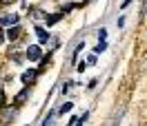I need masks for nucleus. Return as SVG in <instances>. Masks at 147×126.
I'll return each mask as SVG.
<instances>
[{
    "label": "nucleus",
    "instance_id": "obj_5",
    "mask_svg": "<svg viewBox=\"0 0 147 126\" xmlns=\"http://www.w3.org/2000/svg\"><path fill=\"white\" fill-rule=\"evenodd\" d=\"M36 75H38L36 71H27L25 75H22V82H25V84H29V82H34V80H36Z\"/></svg>",
    "mask_w": 147,
    "mask_h": 126
},
{
    "label": "nucleus",
    "instance_id": "obj_4",
    "mask_svg": "<svg viewBox=\"0 0 147 126\" xmlns=\"http://www.w3.org/2000/svg\"><path fill=\"white\" fill-rule=\"evenodd\" d=\"M18 36H20V29H18V25L9 27V31H7V38H9V40H16Z\"/></svg>",
    "mask_w": 147,
    "mask_h": 126
},
{
    "label": "nucleus",
    "instance_id": "obj_8",
    "mask_svg": "<svg viewBox=\"0 0 147 126\" xmlns=\"http://www.w3.org/2000/svg\"><path fill=\"white\" fill-rule=\"evenodd\" d=\"M71 106H74V104H71V102H65V104H63V106H60V108H58V113H67V111H71Z\"/></svg>",
    "mask_w": 147,
    "mask_h": 126
},
{
    "label": "nucleus",
    "instance_id": "obj_6",
    "mask_svg": "<svg viewBox=\"0 0 147 126\" xmlns=\"http://www.w3.org/2000/svg\"><path fill=\"white\" fill-rule=\"evenodd\" d=\"M58 20H60V16H58V13H51V16H47V18H45V22H47V27H51V25H56Z\"/></svg>",
    "mask_w": 147,
    "mask_h": 126
},
{
    "label": "nucleus",
    "instance_id": "obj_1",
    "mask_svg": "<svg viewBox=\"0 0 147 126\" xmlns=\"http://www.w3.org/2000/svg\"><path fill=\"white\" fill-rule=\"evenodd\" d=\"M31 60V62H36V60H40L42 58V51H40V46L38 44H29V49H27V53H25Z\"/></svg>",
    "mask_w": 147,
    "mask_h": 126
},
{
    "label": "nucleus",
    "instance_id": "obj_9",
    "mask_svg": "<svg viewBox=\"0 0 147 126\" xmlns=\"http://www.w3.org/2000/svg\"><path fill=\"white\" fill-rule=\"evenodd\" d=\"M105 49H107V44H105V42H98V44H96V49H94V53H102Z\"/></svg>",
    "mask_w": 147,
    "mask_h": 126
},
{
    "label": "nucleus",
    "instance_id": "obj_11",
    "mask_svg": "<svg viewBox=\"0 0 147 126\" xmlns=\"http://www.w3.org/2000/svg\"><path fill=\"white\" fill-rule=\"evenodd\" d=\"M2 5H9V2H16V0H0Z\"/></svg>",
    "mask_w": 147,
    "mask_h": 126
},
{
    "label": "nucleus",
    "instance_id": "obj_7",
    "mask_svg": "<svg viewBox=\"0 0 147 126\" xmlns=\"http://www.w3.org/2000/svg\"><path fill=\"white\" fill-rule=\"evenodd\" d=\"M27 95H29V91H20V95H16V104H22L27 99Z\"/></svg>",
    "mask_w": 147,
    "mask_h": 126
},
{
    "label": "nucleus",
    "instance_id": "obj_13",
    "mask_svg": "<svg viewBox=\"0 0 147 126\" xmlns=\"http://www.w3.org/2000/svg\"><path fill=\"white\" fill-rule=\"evenodd\" d=\"M2 40H5V36H2V31H0V44H2Z\"/></svg>",
    "mask_w": 147,
    "mask_h": 126
},
{
    "label": "nucleus",
    "instance_id": "obj_10",
    "mask_svg": "<svg viewBox=\"0 0 147 126\" xmlns=\"http://www.w3.org/2000/svg\"><path fill=\"white\" fill-rule=\"evenodd\" d=\"M96 62H98V53H92L87 58V64H96Z\"/></svg>",
    "mask_w": 147,
    "mask_h": 126
},
{
    "label": "nucleus",
    "instance_id": "obj_3",
    "mask_svg": "<svg viewBox=\"0 0 147 126\" xmlns=\"http://www.w3.org/2000/svg\"><path fill=\"white\" fill-rule=\"evenodd\" d=\"M34 31H36V36H38V40H40V42H42V44H47V40H49V33H47L45 29H42V27H36V29H34Z\"/></svg>",
    "mask_w": 147,
    "mask_h": 126
},
{
    "label": "nucleus",
    "instance_id": "obj_2",
    "mask_svg": "<svg viewBox=\"0 0 147 126\" xmlns=\"http://www.w3.org/2000/svg\"><path fill=\"white\" fill-rule=\"evenodd\" d=\"M0 25H2V27H13V25H18V16H16V13L2 16V18H0Z\"/></svg>",
    "mask_w": 147,
    "mask_h": 126
},
{
    "label": "nucleus",
    "instance_id": "obj_12",
    "mask_svg": "<svg viewBox=\"0 0 147 126\" xmlns=\"http://www.w3.org/2000/svg\"><path fill=\"white\" fill-rule=\"evenodd\" d=\"M2 102H5V95H2V91H0V106H2Z\"/></svg>",
    "mask_w": 147,
    "mask_h": 126
}]
</instances>
